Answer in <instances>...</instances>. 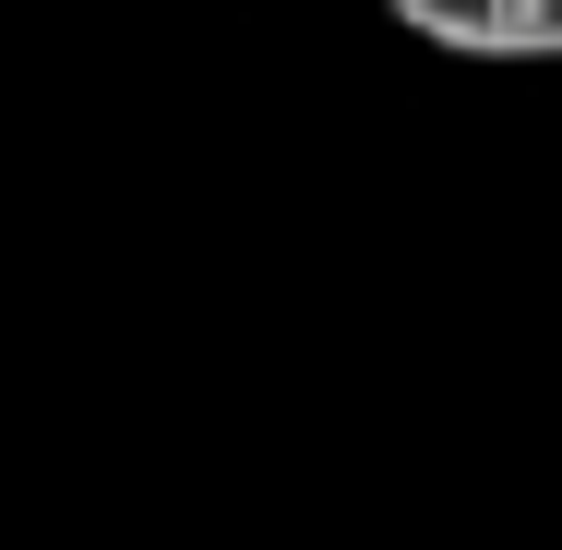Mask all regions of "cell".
<instances>
[{
	"mask_svg": "<svg viewBox=\"0 0 562 550\" xmlns=\"http://www.w3.org/2000/svg\"><path fill=\"white\" fill-rule=\"evenodd\" d=\"M383 12L454 60H562V0H383Z\"/></svg>",
	"mask_w": 562,
	"mask_h": 550,
	"instance_id": "cell-1",
	"label": "cell"
}]
</instances>
